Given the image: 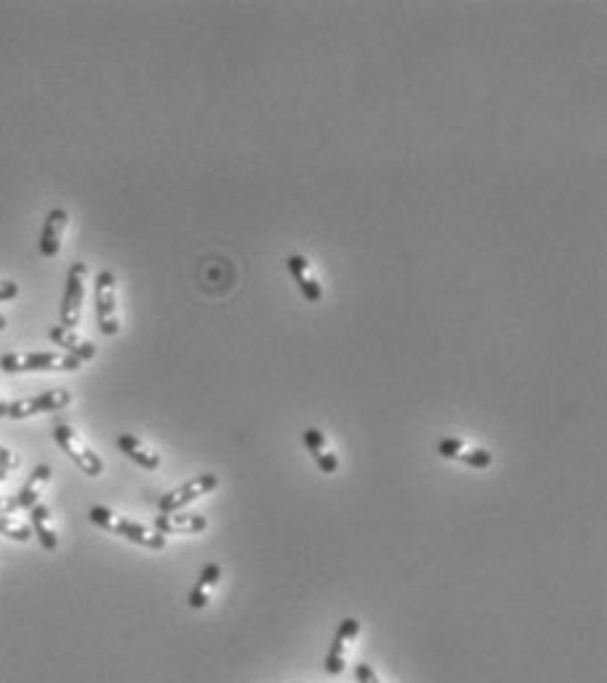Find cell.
<instances>
[{"mask_svg": "<svg viewBox=\"0 0 607 683\" xmlns=\"http://www.w3.org/2000/svg\"><path fill=\"white\" fill-rule=\"evenodd\" d=\"M90 521H93L95 526L116 534V537H124L132 545L147 546V549H163L166 546V537L163 534H158L155 529H147L142 523H135V521H127V518L116 515L113 510H108V507H100V504L90 507Z\"/></svg>", "mask_w": 607, "mask_h": 683, "instance_id": "obj_1", "label": "cell"}, {"mask_svg": "<svg viewBox=\"0 0 607 683\" xmlns=\"http://www.w3.org/2000/svg\"><path fill=\"white\" fill-rule=\"evenodd\" d=\"M79 361L66 353H8L0 355V371L24 373V371H79Z\"/></svg>", "mask_w": 607, "mask_h": 683, "instance_id": "obj_2", "label": "cell"}, {"mask_svg": "<svg viewBox=\"0 0 607 683\" xmlns=\"http://www.w3.org/2000/svg\"><path fill=\"white\" fill-rule=\"evenodd\" d=\"M95 313L97 329L105 337L119 334V311H116V276L113 271H100L95 279Z\"/></svg>", "mask_w": 607, "mask_h": 683, "instance_id": "obj_3", "label": "cell"}, {"mask_svg": "<svg viewBox=\"0 0 607 683\" xmlns=\"http://www.w3.org/2000/svg\"><path fill=\"white\" fill-rule=\"evenodd\" d=\"M53 437H55V442H58V447L66 453V455L71 457L77 465H79V471L82 473H87V476H93L97 479L103 471H105V465H103V460L97 453H93L87 445H85V439L71 429V426H66V423H58L55 426V431H53Z\"/></svg>", "mask_w": 607, "mask_h": 683, "instance_id": "obj_4", "label": "cell"}, {"mask_svg": "<svg viewBox=\"0 0 607 683\" xmlns=\"http://www.w3.org/2000/svg\"><path fill=\"white\" fill-rule=\"evenodd\" d=\"M85 284H87V263L77 261L66 273V292L61 303V326L74 329L82 319V303H85Z\"/></svg>", "mask_w": 607, "mask_h": 683, "instance_id": "obj_5", "label": "cell"}, {"mask_svg": "<svg viewBox=\"0 0 607 683\" xmlns=\"http://www.w3.org/2000/svg\"><path fill=\"white\" fill-rule=\"evenodd\" d=\"M361 634V623L358 618H345L337 629V637L331 641L327 652V660H324V668H327L328 676H342L347 671V657L353 652V644Z\"/></svg>", "mask_w": 607, "mask_h": 683, "instance_id": "obj_6", "label": "cell"}, {"mask_svg": "<svg viewBox=\"0 0 607 683\" xmlns=\"http://www.w3.org/2000/svg\"><path fill=\"white\" fill-rule=\"evenodd\" d=\"M216 487H219V476H213V473H200L197 479L187 481L185 487H179V489L163 495V497L158 500V510H161V512H179L182 507H187L189 502L200 500L203 495H211Z\"/></svg>", "mask_w": 607, "mask_h": 683, "instance_id": "obj_7", "label": "cell"}, {"mask_svg": "<svg viewBox=\"0 0 607 683\" xmlns=\"http://www.w3.org/2000/svg\"><path fill=\"white\" fill-rule=\"evenodd\" d=\"M71 403V392L69 389H50V392H43L37 397H27V400H16V403H8V412L5 418H29V415H40V412H55V410H63Z\"/></svg>", "mask_w": 607, "mask_h": 683, "instance_id": "obj_8", "label": "cell"}, {"mask_svg": "<svg viewBox=\"0 0 607 683\" xmlns=\"http://www.w3.org/2000/svg\"><path fill=\"white\" fill-rule=\"evenodd\" d=\"M205 529H208L205 515H195V512H161V515H155V531L163 534V537L203 534Z\"/></svg>", "mask_w": 607, "mask_h": 683, "instance_id": "obj_9", "label": "cell"}, {"mask_svg": "<svg viewBox=\"0 0 607 683\" xmlns=\"http://www.w3.org/2000/svg\"><path fill=\"white\" fill-rule=\"evenodd\" d=\"M47 337H50V342H55L58 347H63V353H66V355H71V358H77L79 363L93 361L95 355H97V347H95L93 342H90V339H85L82 334H77L74 329L53 326V329L47 331Z\"/></svg>", "mask_w": 607, "mask_h": 683, "instance_id": "obj_10", "label": "cell"}, {"mask_svg": "<svg viewBox=\"0 0 607 683\" xmlns=\"http://www.w3.org/2000/svg\"><path fill=\"white\" fill-rule=\"evenodd\" d=\"M437 453L442 457H447V460H461V462H466L470 468H489L492 460H495L492 453H486L484 447H470L463 439H455V437L442 439Z\"/></svg>", "mask_w": 607, "mask_h": 683, "instance_id": "obj_11", "label": "cell"}, {"mask_svg": "<svg viewBox=\"0 0 607 683\" xmlns=\"http://www.w3.org/2000/svg\"><path fill=\"white\" fill-rule=\"evenodd\" d=\"M287 269L295 276V281H297V287H300V292H303V297L308 303H319L324 297V289H321L319 279L311 271V261L305 255H289L287 258Z\"/></svg>", "mask_w": 607, "mask_h": 683, "instance_id": "obj_12", "label": "cell"}, {"mask_svg": "<svg viewBox=\"0 0 607 683\" xmlns=\"http://www.w3.org/2000/svg\"><path fill=\"white\" fill-rule=\"evenodd\" d=\"M66 224H69V213L63 208H53L46 216L43 234H40V253L46 258H55L61 253V239H63Z\"/></svg>", "mask_w": 607, "mask_h": 683, "instance_id": "obj_13", "label": "cell"}, {"mask_svg": "<svg viewBox=\"0 0 607 683\" xmlns=\"http://www.w3.org/2000/svg\"><path fill=\"white\" fill-rule=\"evenodd\" d=\"M50 473H53V471H50V465H46V462H40V465L32 471V476L27 479V484H24V487L19 489V495L13 497L19 510H29V507L37 504L43 489H46V484L50 481Z\"/></svg>", "mask_w": 607, "mask_h": 683, "instance_id": "obj_14", "label": "cell"}, {"mask_svg": "<svg viewBox=\"0 0 607 683\" xmlns=\"http://www.w3.org/2000/svg\"><path fill=\"white\" fill-rule=\"evenodd\" d=\"M303 442H305L308 453L313 455L316 465H319L324 473H337V468H339V460H337V455H334V453H328L327 450V437H324V431H319V429H305V434H303Z\"/></svg>", "mask_w": 607, "mask_h": 683, "instance_id": "obj_15", "label": "cell"}, {"mask_svg": "<svg viewBox=\"0 0 607 683\" xmlns=\"http://www.w3.org/2000/svg\"><path fill=\"white\" fill-rule=\"evenodd\" d=\"M29 518H32V531L40 539L43 549H47V552L58 549V534H55V526H53L50 507L37 502L35 507H29Z\"/></svg>", "mask_w": 607, "mask_h": 683, "instance_id": "obj_16", "label": "cell"}, {"mask_svg": "<svg viewBox=\"0 0 607 683\" xmlns=\"http://www.w3.org/2000/svg\"><path fill=\"white\" fill-rule=\"evenodd\" d=\"M221 581V565L219 562H208L195 584V589L189 592V607L200 610L211 602V592L216 589V584Z\"/></svg>", "mask_w": 607, "mask_h": 683, "instance_id": "obj_17", "label": "cell"}, {"mask_svg": "<svg viewBox=\"0 0 607 683\" xmlns=\"http://www.w3.org/2000/svg\"><path fill=\"white\" fill-rule=\"evenodd\" d=\"M119 450L129 457V460H135L137 465L147 468V471L161 468V455H158V453H153L150 447H145V445H142V439H137L135 434H121V437H119Z\"/></svg>", "mask_w": 607, "mask_h": 683, "instance_id": "obj_18", "label": "cell"}, {"mask_svg": "<svg viewBox=\"0 0 607 683\" xmlns=\"http://www.w3.org/2000/svg\"><path fill=\"white\" fill-rule=\"evenodd\" d=\"M0 534L13 539V542H29L32 539V526L24 521H16L13 515H0Z\"/></svg>", "mask_w": 607, "mask_h": 683, "instance_id": "obj_19", "label": "cell"}, {"mask_svg": "<svg viewBox=\"0 0 607 683\" xmlns=\"http://www.w3.org/2000/svg\"><path fill=\"white\" fill-rule=\"evenodd\" d=\"M355 679H358V683H381L376 679L374 668H371L369 662H361V665L355 668Z\"/></svg>", "mask_w": 607, "mask_h": 683, "instance_id": "obj_20", "label": "cell"}, {"mask_svg": "<svg viewBox=\"0 0 607 683\" xmlns=\"http://www.w3.org/2000/svg\"><path fill=\"white\" fill-rule=\"evenodd\" d=\"M0 468H3V471L19 468V455H16L13 450H8V447H0Z\"/></svg>", "mask_w": 607, "mask_h": 683, "instance_id": "obj_21", "label": "cell"}, {"mask_svg": "<svg viewBox=\"0 0 607 683\" xmlns=\"http://www.w3.org/2000/svg\"><path fill=\"white\" fill-rule=\"evenodd\" d=\"M19 295V284L16 281H0V303L13 300Z\"/></svg>", "mask_w": 607, "mask_h": 683, "instance_id": "obj_22", "label": "cell"}, {"mask_svg": "<svg viewBox=\"0 0 607 683\" xmlns=\"http://www.w3.org/2000/svg\"><path fill=\"white\" fill-rule=\"evenodd\" d=\"M19 507H16V500L13 497H0V515H11V512H16Z\"/></svg>", "mask_w": 607, "mask_h": 683, "instance_id": "obj_23", "label": "cell"}, {"mask_svg": "<svg viewBox=\"0 0 607 683\" xmlns=\"http://www.w3.org/2000/svg\"><path fill=\"white\" fill-rule=\"evenodd\" d=\"M5 412H8V403L0 400V418H5Z\"/></svg>", "mask_w": 607, "mask_h": 683, "instance_id": "obj_24", "label": "cell"}, {"mask_svg": "<svg viewBox=\"0 0 607 683\" xmlns=\"http://www.w3.org/2000/svg\"><path fill=\"white\" fill-rule=\"evenodd\" d=\"M5 326H8V321H5V316H3V313H0V331H3V329H5Z\"/></svg>", "mask_w": 607, "mask_h": 683, "instance_id": "obj_25", "label": "cell"}, {"mask_svg": "<svg viewBox=\"0 0 607 683\" xmlns=\"http://www.w3.org/2000/svg\"><path fill=\"white\" fill-rule=\"evenodd\" d=\"M5 479H8V471H3V468H0V481H5Z\"/></svg>", "mask_w": 607, "mask_h": 683, "instance_id": "obj_26", "label": "cell"}]
</instances>
